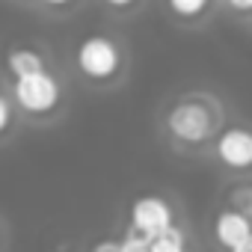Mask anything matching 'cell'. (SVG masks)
<instances>
[{
  "label": "cell",
  "instance_id": "12",
  "mask_svg": "<svg viewBox=\"0 0 252 252\" xmlns=\"http://www.w3.org/2000/svg\"><path fill=\"white\" fill-rule=\"evenodd\" d=\"M122 252H152V237L128 228L125 237H122Z\"/></svg>",
  "mask_w": 252,
  "mask_h": 252
},
{
  "label": "cell",
  "instance_id": "2",
  "mask_svg": "<svg viewBox=\"0 0 252 252\" xmlns=\"http://www.w3.org/2000/svg\"><path fill=\"white\" fill-rule=\"evenodd\" d=\"M74 68L92 86H110L125 71V48L107 33H89L74 45Z\"/></svg>",
  "mask_w": 252,
  "mask_h": 252
},
{
  "label": "cell",
  "instance_id": "13",
  "mask_svg": "<svg viewBox=\"0 0 252 252\" xmlns=\"http://www.w3.org/2000/svg\"><path fill=\"white\" fill-rule=\"evenodd\" d=\"M101 3H104L107 9H113V12H131L140 0H101Z\"/></svg>",
  "mask_w": 252,
  "mask_h": 252
},
{
  "label": "cell",
  "instance_id": "18",
  "mask_svg": "<svg viewBox=\"0 0 252 252\" xmlns=\"http://www.w3.org/2000/svg\"><path fill=\"white\" fill-rule=\"evenodd\" d=\"M178 252H190V249H178Z\"/></svg>",
  "mask_w": 252,
  "mask_h": 252
},
{
  "label": "cell",
  "instance_id": "11",
  "mask_svg": "<svg viewBox=\"0 0 252 252\" xmlns=\"http://www.w3.org/2000/svg\"><path fill=\"white\" fill-rule=\"evenodd\" d=\"M225 205L237 208L240 214H249L252 217V184H234L225 196Z\"/></svg>",
  "mask_w": 252,
  "mask_h": 252
},
{
  "label": "cell",
  "instance_id": "8",
  "mask_svg": "<svg viewBox=\"0 0 252 252\" xmlns=\"http://www.w3.org/2000/svg\"><path fill=\"white\" fill-rule=\"evenodd\" d=\"M187 240H190L187 228L181 222H172L169 228L152 237V252H178V249H187Z\"/></svg>",
  "mask_w": 252,
  "mask_h": 252
},
{
  "label": "cell",
  "instance_id": "14",
  "mask_svg": "<svg viewBox=\"0 0 252 252\" xmlns=\"http://www.w3.org/2000/svg\"><path fill=\"white\" fill-rule=\"evenodd\" d=\"M92 252H122V240H113V237H104L92 246Z\"/></svg>",
  "mask_w": 252,
  "mask_h": 252
},
{
  "label": "cell",
  "instance_id": "7",
  "mask_svg": "<svg viewBox=\"0 0 252 252\" xmlns=\"http://www.w3.org/2000/svg\"><path fill=\"white\" fill-rule=\"evenodd\" d=\"M48 68V60L42 51L30 48V45H18L6 54V71L9 77H24V74H33V71H42Z\"/></svg>",
  "mask_w": 252,
  "mask_h": 252
},
{
  "label": "cell",
  "instance_id": "17",
  "mask_svg": "<svg viewBox=\"0 0 252 252\" xmlns=\"http://www.w3.org/2000/svg\"><path fill=\"white\" fill-rule=\"evenodd\" d=\"M231 252H252V237H249V240H243V243H240L237 249H231Z\"/></svg>",
  "mask_w": 252,
  "mask_h": 252
},
{
  "label": "cell",
  "instance_id": "1",
  "mask_svg": "<svg viewBox=\"0 0 252 252\" xmlns=\"http://www.w3.org/2000/svg\"><path fill=\"white\" fill-rule=\"evenodd\" d=\"M163 131L178 149H202L222 131V107L217 98L190 92L163 110Z\"/></svg>",
  "mask_w": 252,
  "mask_h": 252
},
{
  "label": "cell",
  "instance_id": "15",
  "mask_svg": "<svg viewBox=\"0 0 252 252\" xmlns=\"http://www.w3.org/2000/svg\"><path fill=\"white\" fill-rule=\"evenodd\" d=\"M225 6H228L231 12H243V15H249V12H252V0H225Z\"/></svg>",
  "mask_w": 252,
  "mask_h": 252
},
{
  "label": "cell",
  "instance_id": "5",
  "mask_svg": "<svg viewBox=\"0 0 252 252\" xmlns=\"http://www.w3.org/2000/svg\"><path fill=\"white\" fill-rule=\"evenodd\" d=\"M128 228L146 234V237H155L160 234L163 228H169L172 222H178L175 217V208L166 196H155V193H146V196H137L128 208Z\"/></svg>",
  "mask_w": 252,
  "mask_h": 252
},
{
  "label": "cell",
  "instance_id": "10",
  "mask_svg": "<svg viewBox=\"0 0 252 252\" xmlns=\"http://www.w3.org/2000/svg\"><path fill=\"white\" fill-rule=\"evenodd\" d=\"M15 110H18V104H15V98H12V92H9V86H6V89H3V95H0V134H3V137H9V134H12Z\"/></svg>",
  "mask_w": 252,
  "mask_h": 252
},
{
  "label": "cell",
  "instance_id": "6",
  "mask_svg": "<svg viewBox=\"0 0 252 252\" xmlns=\"http://www.w3.org/2000/svg\"><path fill=\"white\" fill-rule=\"evenodd\" d=\"M211 234H214V243H217L222 252H231V249H237L243 240L252 237V217H249V214H240V211L231 208V205H225V208L214 217Z\"/></svg>",
  "mask_w": 252,
  "mask_h": 252
},
{
  "label": "cell",
  "instance_id": "3",
  "mask_svg": "<svg viewBox=\"0 0 252 252\" xmlns=\"http://www.w3.org/2000/svg\"><path fill=\"white\" fill-rule=\"evenodd\" d=\"M9 92L18 104V113L30 119H48L63 104V83L51 68L24 77H9Z\"/></svg>",
  "mask_w": 252,
  "mask_h": 252
},
{
  "label": "cell",
  "instance_id": "4",
  "mask_svg": "<svg viewBox=\"0 0 252 252\" xmlns=\"http://www.w3.org/2000/svg\"><path fill=\"white\" fill-rule=\"evenodd\" d=\"M214 160L234 175L252 172V128L249 125H225L211 143Z\"/></svg>",
  "mask_w": 252,
  "mask_h": 252
},
{
  "label": "cell",
  "instance_id": "9",
  "mask_svg": "<svg viewBox=\"0 0 252 252\" xmlns=\"http://www.w3.org/2000/svg\"><path fill=\"white\" fill-rule=\"evenodd\" d=\"M214 0H166V9L181 21H199L208 15Z\"/></svg>",
  "mask_w": 252,
  "mask_h": 252
},
{
  "label": "cell",
  "instance_id": "16",
  "mask_svg": "<svg viewBox=\"0 0 252 252\" xmlns=\"http://www.w3.org/2000/svg\"><path fill=\"white\" fill-rule=\"evenodd\" d=\"M42 6H48V9H65V6H71L74 0H39Z\"/></svg>",
  "mask_w": 252,
  "mask_h": 252
}]
</instances>
